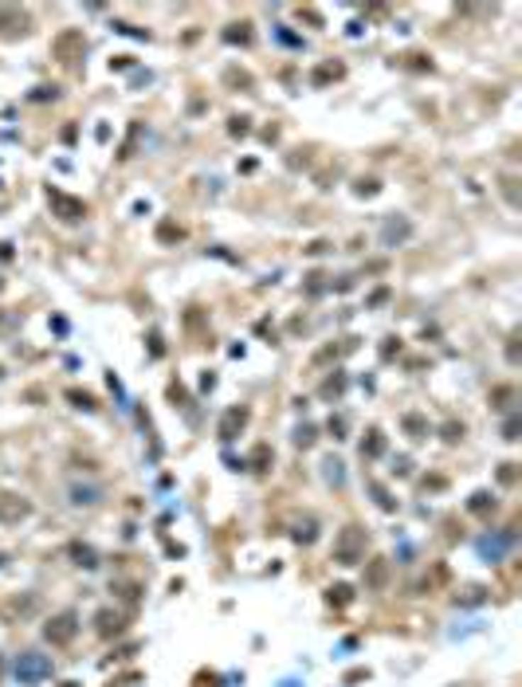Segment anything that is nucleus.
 <instances>
[{
  "label": "nucleus",
  "instance_id": "nucleus-33",
  "mask_svg": "<svg viewBox=\"0 0 522 687\" xmlns=\"http://www.w3.org/2000/svg\"><path fill=\"white\" fill-rule=\"evenodd\" d=\"M228 83H232V86H252V75H248V71H236V67H232V71H228Z\"/></svg>",
  "mask_w": 522,
  "mask_h": 687
},
{
  "label": "nucleus",
  "instance_id": "nucleus-46",
  "mask_svg": "<svg viewBox=\"0 0 522 687\" xmlns=\"http://www.w3.org/2000/svg\"><path fill=\"white\" fill-rule=\"evenodd\" d=\"M306 291H311V295H318V291H322V275H311V283H306Z\"/></svg>",
  "mask_w": 522,
  "mask_h": 687
},
{
  "label": "nucleus",
  "instance_id": "nucleus-15",
  "mask_svg": "<svg viewBox=\"0 0 522 687\" xmlns=\"http://www.w3.org/2000/svg\"><path fill=\"white\" fill-rule=\"evenodd\" d=\"M385 448H389L385 432H381V428H370L365 440H362V459H381V456H385Z\"/></svg>",
  "mask_w": 522,
  "mask_h": 687
},
{
  "label": "nucleus",
  "instance_id": "nucleus-13",
  "mask_svg": "<svg viewBox=\"0 0 522 687\" xmlns=\"http://www.w3.org/2000/svg\"><path fill=\"white\" fill-rule=\"evenodd\" d=\"M506 546H514V535L511 530H503V535H495V538H483L479 542V554L483 558H491V562H499L506 554Z\"/></svg>",
  "mask_w": 522,
  "mask_h": 687
},
{
  "label": "nucleus",
  "instance_id": "nucleus-48",
  "mask_svg": "<svg viewBox=\"0 0 522 687\" xmlns=\"http://www.w3.org/2000/svg\"><path fill=\"white\" fill-rule=\"evenodd\" d=\"M0 671H4V656H0Z\"/></svg>",
  "mask_w": 522,
  "mask_h": 687
},
{
  "label": "nucleus",
  "instance_id": "nucleus-39",
  "mask_svg": "<svg viewBox=\"0 0 522 687\" xmlns=\"http://www.w3.org/2000/svg\"><path fill=\"white\" fill-rule=\"evenodd\" d=\"M55 94H60L55 86H35V91H32V99H35V102H43V99H55Z\"/></svg>",
  "mask_w": 522,
  "mask_h": 687
},
{
  "label": "nucleus",
  "instance_id": "nucleus-36",
  "mask_svg": "<svg viewBox=\"0 0 522 687\" xmlns=\"http://www.w3.org/2000/svg\"><path fill=\"white\" fill-rule=\"evenodd\" d=\"M169 401H177V405H185V401H189V393H185V385H177V381L169 385Z\"/></svg>",
  "mask_w": 522,
  "mask_h": 687
},
{
  "label": "nucleus",
  "instance_id": "nucleus-29",
  "mask_svg": "<svg viewBox=\"0 0 522 687\" xmlns=\"http://www.w3.org/2000/svg\"><path fill=\"white\" fill-rule=\"evenodd\" d=\"M518 428H522V416H506V425H503V440H518Z\"/></svg>",
  "mask_w": 522,
  "mask_h": 687
},
{
  "label": "nucleus",
  "instance_id": "nucleus-1",
  "mask_svg": "<svg viewBox=\"0 0 522 687\" xmlns=\"http://www.w3.org/2000/svg\"><path fill=\"white\" fill-rule=\"evenodd\" d=\"M365 546H370V535H365L357 523L342 526L334 538V562L338 566H357V562H365Z\"/></svg>",
  "mask_w": 522,
  "mask_h": 687
},
{
  "label": "nucleus",
  "instance_id": "nucleus-47",
  "mask_svg": "<svg viewBox=\"0 0 522 687\" xmlns=\"http://www.w3.org/2000/svg\"><path fill=\"white\" fill-rule=\"evenodd\" d=\"M4 323H9V318H4V311H0V326H4Z\"/></svg>",
  "mask_w": 522,
  "mask_h": 687
},
{
  "label": "nucleus",
  "instance_id": "nucleus-27",
  "mask_svg": "<svg viewBox=\"0 0 522 687\" xmlns=\"http://www.w3.org/2000/svg\"><path fill=\"white\" fill-rule=\"evenodd\" d=\"M342 389H345V377L342 374H334V377H326V381H322V397H338Z\"/></svg>",
  "mask_w": 522,
  "mask_h": 687
},
{
  "label": "nucleus",
  "instance_id": "nucleus-37",
  "mask_svg": "<svg viewBox=\"0 0 522 687\" xmlns=\"http://www.w3.org/2000/svg\"><path fill=\"white\" fill-rule=\"evenodd\" d=\"M401 354V338H385V346H381V357H393Z\"/></svg>",
  "mask_w": 522,
  "mask_h": 687
},
{
  "label": "nucleus",
  "instance_id": "nucleus-11",
  "mask_svg": "<svg viewBox=\"0 0 522 687\" xmlns=\"http://www.w3.org/2000/svg\"><path fill=\"white\" fill-rule=\"evenodd\" d=\"M401 428L409 432V440H416V444L432 436V425H428V416H424V413H404L401 416Z\"/></svg>",
  "mask_w": 522,
  "mask_h": 687
},
{
  "label": "nucleus",
  "instance_id": "nucleus-6",
  "mask_svg": "<svg viewBox=\"0 0 522 687\" xmlns=\"http://www.w3.org/2000/svg\"><path fill=\"white\" fill-rule=\"evenodd\" d=\"M48 204H51V213L60 216V220H67V224H79L87 216V204L79 201V196L60 193V189H48Z\"/></svg>",
  "mask_w": 522,
  "mask_h": 687
},
{
  "label": "nucleus",
  "instance_id": "nucleus-25",
  "mask_svg": "<svg viewBox=\"0 0 522 687\" xmlns=\"http://www.w3.org/2000/svg\"><path fill=\"white\" fill-rule=\"evenodd\" d=\"M370 491H373V499H377V507H381V510H396V499H393V495H389L385 487L377 484V479H370Z\"/></svg>",
  "mask_w": 522,
  "mask_h": 687
},
{
  "label": "nucleus",
  "instance_id": "nucleus-30",
  "mask_svg": "<svg viewBox=\"0 0 522 687\" xmlns=\"http://www.w3.org/2000/svg\"><path fill=\"white\" fill-rule=\"evenodd\" d=\"M514 185H518L514 177H503V196H506V204H511V208H518V189H514Z\"/></svg>",
  "mask_w": 522,
  "mask_h": 687
},
{
  "label": "nucleus",
  "instance_id": "nucleus-9",
  "mask_svg": "<svg viewBox=\"0 0 522 687\" xmlns=\"http://www.w3.org/2000/svg\"><path fill=\"white\" fill-rule=\"evenodd\" d=\"M404 240H413V220H409V216H389V220L381 224V244L401 247Z\"/></svg>",
  "mask_w": 522,
  "mask_h": 687
},
{
  "label": "nucleus",
  "instance_id": "nucleus-16",
  "mask_svg": "<svg viewBox=\"0 0 522 687\" xmlns=\"http://www.w3.org/2000/svg\"><path fill=\"white\" fill-rule=\"evenodd\" d=\"M271 459H275V452H271L267 448V444H255V448H252V456H248V464L244 467H252V471H267V467H271Z\"/></svg>",
  "mask_w": 522,
  "mask_h": 687
},
{
  "label": "nucleus",
  "instance_id": "nucleus-28",
  "mask_svg": "<svg viewBox=\"0 0 522 687\" xmlns=\"http://www.w3.org/2000/svg\"><path fill=\"white\" fill-rule=\"evenodd\" d=\"M354 193H357V196H377V193H381V181L365 177V181H357V185H354Z\"/></svg>",
  "mask_w": 522,
  "mask_h": 687
},
{
  "label": "nucleus",
  "instance_id": "nucleus-50",
  "mask_svg": "<svg viewBox=\"0 0 522 687\" xmlns=\"http://www.w3.org/2000/svg\"><path fill=\"white\" fill-rule=\"evenodd\" d=\"M0 562H4V558H0Z\"/></svg>",
  "mask_w": 522,
  "mask_h": 687
},
{
  "label": "nucleus",
  "instance_id": "nucleus-35",
  "mask_svg": "<svg viewBox=\"0 0 522 687\" xmlns=\"http://www.w3.org/2000/svg\"><path fill=\"white\" fill-rule=\"evenodd\" d=\"M409 67L413 71H432V60L428 55H409Z\"/></svg>",
  "mask_w": 522,
  "mask_h": 687
},
{
  "label": "nucleus",
  "instance_id": "nucleus-38",
  "mask_svg": "<svg viewBox=\"0 0 522 687\" xmlns=\"http://www.w3.org/2000/svg\"><path fill=\"white\" fill-rule=\"evenodd\" d=\"M299 20H306V24H314V28H322V16L314 9H299Z\"/></svg>",
  "mask_w": 522,
  "mask_h": 687
},
{
  "label": "nucleus",
  "instance_id": "nucleus-43",
  "mask_svg": "<svg viewBox=\"0 0 522 687\" xmlns=\"http://www.w3.org/2000/svg\"><path fill=\"white\" fill-rule=\"evenodd\" d=\"M114 28H118V32H122V35H138V40H145V32H138V28H134V24H114Z\"/></svg>",
  "mask_w": 522,
  "mask_h": 687
},
{
  "label": "nucleus",
  "instance_id": "nucleus-8",
  "mask_svg": "<svg viewBox=\"0 0 522 687\" xmlns=\"http://www.w3.org/2000/svg\"><path fill=\"white\" fill-rule=\"evenodd\" d=\"M67 499H71V507H99V503L106 499V491H102V484H83V479H71Z\"/></svg>",
  "mask_w": 522,
  "mask_h": 687
},
{
  "label": "nucleus",
  "instance_id": "nucleus-34",
  "mask_svg": "<svg viewBox=\"0 0 522 687\" xmlns=\"http://www.w3.org/2000/svg\"><path fill=\"white\" fill-rule=\"evenodd\" d=\"M330 432H334V440H342V436H345V416H330Z\"/></svg>",
  "mask_w": 522,
  "mask_h": 687
},
{
  "label": "nucleus",
  "instance_id": "nucleus-17",
  "mask_svg": "<svg viewBox=\"0 0 522 687\" xmlns=\"http://www.w3.org/2000/svg\"><path fill=\"white\" fill-rule=\"evenodd\" d=\"M326 601L334 605V609H345V605L354 601V586H350V581H338V586H330L326 589Z\"/></svg>",
  "mask_w": 522,
  "mask_h": 687
},
{
  "label": "nucleus",
  "instance_id": "nucleus-10",
  "mask_svg": "<svg viewBox=\"0 0 522 687\" xmlns=\"http://www.w3.org/2000/svg\"><path fill=\"white\" fill-rule=\"evenodd\" d=\"M248 420H252V413H248V408H228V413L220 416V428H216V436H220V440H224V444H228V440H236V436L248 428Z\"/></svg>",
  "mask_w": 522,
  "mask_h": 687
},
{
  "label": "nucleus",
  "instance_id": "nucleus-12",
  "mask_svg": "<svg viewBox=\"0 0 522 687\" xmlns=\"http://www.w3.org/2000/svg\"><path fill=\"white\" fill-rule=\"evenodd\" d=\"M385 586H389V562L370 558L365 562V589H385Z\"/></svg>",
  "mask_w": 522,
  "mask_h": 687
},
{
  "label": "nucleus",
  "instance_id": "nucleus-5",
  "mask_svg": "<svg viewBox=\"0 0 522 687\" xmlns=\"http://www.w3.org/2000/svg\"><path fill=\"white\" fill-rule=\"evenodd\" d=\"M32 518V499H24V495L16 491H0V523L4 526H20Z\"/></svg>",
  "mask_w": 522,
  "mask_h": 687
},
{
  "label": "nucleus",
  "instance_id": "nucleus-40",
  "mask_svg": "<svg viewBox=\"0 0 522 687\" xmlns=\"http://www.w3.org/2000/svg\"><path fill=\"white\" fill-rule=\"evenodd\" d=\"M506 357H511V365H518V334H511V342H506Z\"/></svg>",
  "mask_w": 522,
  "mask_h": 687
},
{
  "label": "nucleus",
  "instance_id": "nucleus-32",
  "mask_svg": "<svg viewBox=\"0 0 522 687\" xmlns=\"http://www.w3.org/2000/svg\"><path fill=\"white\" fill-rule=\"evenodd\" d=\"M514 479H518V464H503V467H499V484L511 487Z\"/></svg>",
  "mask_w": 522,
  "mask_h": 687
},
{
  "label": "nucleus",
  "instance_id": "nucleus-2",
  "mask_svg": "<svg viewBox=\"0 0 522 687\" xmlns=\"http://www.w3.org/2000/svg\"><path fill=\"white\" fill-rule=\"evenodd\" d=\"M75 637H79V613L75 609H63V613L43 620V640L51 648H67Z\"/></svg>",
  "mask_w": 522,
  "mask_h": 687
},
{
  "label": "nucleus",
  "instance_id": "nucleus-41",
  "mask_svg": "<svg viewBox=\"0 0 522 687\" xmlns=\"http://www.w3.org/2000/svg\"><path fill=\"white\" fill-rule=\"evenodd\" d=\"M326 467H330V479H334V484H342V464H338V459H326Z\"/></svg>",
  "mask_w": 522,
  "mask_h": 687
},
{
  "label": "nucleus",
  "instance_id": "nucleus-42",
  "mask_svg": "<svg viewBox=\"0 0 522 687\" xmlns=\"http://www.w3.org/2000/svg\"><path fill=\"white\" fill-rule=\"evenodd\" d=\"M362 679H370V671H365V668H354L350 676H345V683H362Z\"/></svg>",
  "mask_w": 522,
  "mask_h": 687
},
{
  "label": "nucleus",
  "instance_id": "nucleus-31",
  "mask_svg": "<svg viewBox=\"0 0 522 687\" xmlns=\"http://www.w3.org/2000/svg\"><path fill=\"white\" fill-rule=\"evenodd\" d=\"M440 432H444V440H448V444H455V440H463V425H460V420H448V425H444V428H440Z\"/></svg>",
  "mask_w": 522,
  "mask_h": 687
},
{
  "label": "nucleus",
  "instance_id": "nucleus-4",
  "mask_svg": "<svg viewBox=\"0 0 522 687\" xmlns=\"http://www.w3.org/2000/svg\"><path fill=\"white\" fill-rule=\"evenodd\" d=\"M83 51H87V35H83V28H63L55 40H51V55L60 63H79L83 60Z\"/></svg>",
  "mask_w": 522,
  "mask_h": 687
},
{
  "label": "nucleus",
  "instance_id": "nucleus-44",
  "mask_svg": "<svg viewBox=\"0 0 522 687\" xmlns=\"http://www.w3.org/2000/svg\"><path fill=\"white\" fill-rule=\"evenodd\" d=\"M232 134L244 138V134H248V118H232Z\"/></svg>",
  "mask_w": 522,
  "mask_h": 687
},
{
  "label": "nucleus",
  "instance_id": "nucleus-21",
  "mask_svg": "<svg viewBox=\"0 0 522 687\" xmlns=\"http://www.w3.org/2000/svg\"><path fill=\"white\" fill-rule=\"evenodd\" d=\"M342 75H345V71H342V63H326V67H318V71L311 75V83H314V86H322V83H334V79H342Z\"/></svg>",
  "mask_w": 522,
  "mask_h": 687
},
{
  "label": "nucleus",
  "instance_id": "nucleus-45",
  "mask_svg": "<svg viewBox=\"0 0 522 687\" xmlns=\"http://www.w3.org/2000/svg\"><path fill=\"white\" fill-rule=\"evenodd\" d=\"M326 247H330V244H326V240H314V244H311V247H306V252H311V255H322V252H326Z\"/></svg>",
  "mask_w": 522,
  "mask_h": 687
},
{
  "label": "nucleus",
  "instance_id": "nucleus-49",
  "mask_svg": "<svg viewBox=\"0 0 522 687\" xmlns=\"http://www.w3.org/2000/svg\"><path fill=\"white\" fill-rule=\"evenodd\" d=\"M0 377H4V369H0Z\"/></svg>",
  "mask_w": 522,
  "mask_h": 687
},
{
  "label": "nucleus",
  "instance_id": "nucleus-7",
  "mask_svg": "<svg viewBox=\"0 0 522 687\" xmlns=\"http://www.w3.org/2000/svg\"><path fill=\"white\" fill-rule=\"evenodd\" d=\"M94 632H99L102 640H114L126 632V613L122 609H99L94 613Z\"/></svg>",
  "mask_w": 522,
  "mask_h": 687
},
{
  "label": "nucleus",
  "instance_id": "nucleus-19",
  "mask_svg": "<svg viewBox=\"0 0 522 687\" xmlns=\"http://www.w3.org/2000/svg\"><path fill=\"white\" fill-rule=\"evenodd\" d=\"M291 538H295L299 546H311L314 538H318V523H314V518H303V523H295V530H291Z\"/></svg>",
  "mask_w": 522,
  "mask_h": 687
},
{
  "label": "nucleus",
  "instance_id": "nucleus-23",
  "mask_svg": "<svg viewBox=\"0 0 522 687\" xmlns=\"http://www.w3.org/2000/svg\"><path fill=\"white\" fill-rule=\"evenodd\" d=\"M224 40H228V43H244V48H248V43L255 40V35H252V24H232V28L224 32Z\"/></svg>",
  "mask_w": 522,
  "mask_h": 687
},
{
  "label": "nucleus",
  "instance_id": "nucleus-14",
  "mask_svg": "<svg viewBox=\"0 0 522 687\" xmlns=\"http://www.w3.org/2000/svg\"><path fill=\"white\" fill-rule=\"evenodd\" d=\"M67 558L75 562V566H83V569H99V550L87 546V542H67Z\"/></svg>",
  "mask_w": 522,
  "mask_h": 687
},
{
  "label": "nucleus",
  "instance_id": "nucleus-24",
  "mask_svg": "<svg viewBox=\"0 0 522 687\" xmlns=\"http://www.w3.org/2000/svg\"><path fill=\"white\" fill-rule=\"evenodd\" d=\"M67 401L75 408H87V413H94V408H99V401H94L91 393H83V389H67Z\"/></svg>",
  "mask_w": 522,
  "mask_h": 687
},
{
  "label": "nucleus",
  "instance_id": "nucleus-18",
  "mask_svg": "<svg viewBox=\"0 0 522 687\" xmlns=\"http://www.w3.org/2000/svg\"><path fill=\"white\" fill-rule=\"evenodd\" d=\"M153 236H157V244H181V240H185V228H181V224H173V220H161Z\"/></svg>",
  "mask_w": 522,
  "mask_h": 687
},
{
  "label": "nucleus",
  "instance_id": "nucleus-22",
  "mask_svg": "<svg viewBox=\"0 0 522 687\" xmlns=\"http://www.w3.org/2000/svg\"><path fill=\"white\" fill-rule=\"evenodd\" d=\"M487 601V589L483 586H467L463 593H455V605H483Z\"/></svg>",
  "mask_w": 522,
  "mask_h": 687
},
{
  "label": "nucleus",
  "instance_id": "nucleus-20",
  "mask_svg": "<svg viewBox=\"0 0 522 687\" xmlns=\"http://www.w3.org/2000/svg\"><path fill=\"white\" fill-rule=\"evenodd\" d=\"M495 507H499V503H495V495H491V491H475L472 499H467V510H472V515H491Z\"/></svg>",
  "mask_w": 522,
  "mask_h": 687
},
{
  "label": "nucleus",
  "instance_id": "nucleus-3",
  "mask_svg": "<svg viewBox=\"0 0 522 687\" xmlns=\"http://www.w3.org/2000/svg\"><path fill=\"white\" fill-rule=\"evenodd\" d=\"M51 660L48 656H40V652H20L16 656V664H12V676L20 679V683H43V679H51Z\"/></svg>",
  "mask_w": 522,
  "mask_h": 687
},
{
  "label": "nucleus",
  "instance_id": "nucleus-26",
  "mask_svg": "<svg viewBox=\"0 0 522 687\" xmlns=\"http://www.w3.org/2000/svg\"><path fill=\"white\" fill-rule=\"evenodd\" d=\"M314 436H318V428H314V425H299L295 428V448H311Z\"/></svg>",
  "mask_w": 522,
  "mask_h": 687
}]
</instances>
